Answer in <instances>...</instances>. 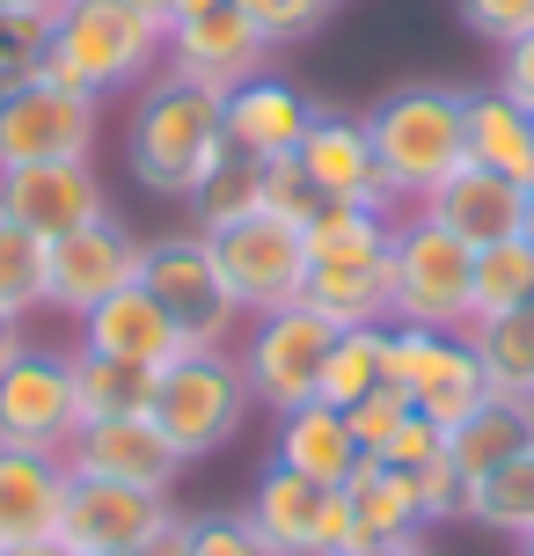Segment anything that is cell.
<instances>
[{
	"instance_id": "74e56055",
	"label": "cell",
	"mask_w": 534,
	"mask_h": 556,
	"mask_svg": "<svg viewBox=\"0 0 534 556\" xmlns=\"http://www.w3.org/2000/svg\"><path fill=\"white\" fill-rule=\"evenodd\" d=\"M44 29H52V23H37V15H8V8H0V96L23 88L29 74L44 66Z\"/></svg>"
},
{
	"instance_id": "f5cc1de1",
	"label": "cell",
	"mask_w": 534,
	"mask_h": 556,
	"mask_svg": "<svg viewBox=\"0 0 534 556\" xmlns=\"http://www.w3.org/2000/svg\"><path fill=\"white\" fill-rule=\"evenodd\" d=\"M520 556H534V542H520Z\"/></svg>"
},
{
	"instance_id": "816d5d0a",
	"label": "cell",
	"mask_w": 534,
	"mask_h": 556,
	"mask_svg": "<svg viewBox=\"0 0 534 556\" xmlns=\"http://www.w3.org/2000/svg\"><path fill=\"white\" fill-rule=\"evenodd\" d=\"M520 235L534 242V184H527V213H520Z\"/></svg>"
},
{
	"instance_id": "c3c4849f",
	"label": "cell",
	"mask_w": 534,
	"mask_h": 556,
	"mask_svg": "<svg viewBox=\"0 0 534 556\" xmlns=\"http://www.w3.org/2000/svg\"><path fill=\"white\" fill-rule=\"evenodd\" d=\"M147 8H154V15H162V23H183V15H205V8H213V0H147Z\"/></svg>"
},
{
	"instance_id": "e575fe53",
	"label": "cell",
	"mask_w": 534,
	"mask_h": 556,
	"mask_svg": "<svg viewBox=\"0 0 534 556\" xmlns=\"http://www.w3.org/2000/svg\"><path fill=\"white\" fill-rule=\"evenodd\" d=\"M242 213H264V168L242 162V154H227V162L205 176V191L191 198V227L205 235V227H227V220H242Z\"/></svg>"
},
{
	"instance_id": "f35d334b",
	"label": "cell",
	"mask_w": 534,
	"mask_h": 556,
	"mask_svg": "<svg viewBox=\"0 0 534 556\" xmlns=\"http://www.w3.org/2000/svg\"><path fill=\"white\" fill-rule=\"evenodd\" d=\"M191 556H279L250 528V513H198L191 520Z\"/></svg>"
},
{
	"instance_id": "ab89813d",
	"label": "cell",
	"mask_w": 534,
	"mask_h": 556,
	"mask_svg": "<svg viewBox=\"0 0 534 556\" xmlns=\"http://www.w3.org/2000/svg\"><path fill=\"white\" fill-rule=\"evenodd\" d=\"M366 462H389V469H432V462H447V425H432V417H403V425H395V440L381 446V454H366Z\"/></svg>"
},
{
	"instance_id": "5bb4252c",
	"label": "cell",
	"mask_w": 534,
	"mask_h": 556,
	"mask_svg": "<svg viewBox=\"0 0 534 556\" xmlns=\"http://www.w3.org/2000/svg\"><path fill=\"white\" fill-rule=\"evenodd\" d=\"M0 220L29 227L37 242H59L74 227L111 220V184L96 162H29L0 168Z\"/></svg>"
},
{
	"instance_id": "f546056e",
	"label": "cell",
	"mask_w": 534,
	"mask_h": 556,
	"mask_svg": "<svg viewBox=\"0 0 534 556\" xmlns=\"http://www.w3.org/2000/svg\"><path fill=\"white\" fill-rule=\"evenodd\" d=\"M469 528H491L506 542H534V446L512 454L506 469H491L483 483H469V505H461Z\"/></svg>"
},
{
	"instance_id": "7c38bea8",
	"label": "cell",
	"mask_w": 534,
	"mask_h": 556,
	"mask_svg": "<svg viewBox=\"0 0 534 556\" xmlns=\"http://www.w3.org/2000/svg\"><path fill=\"white\" fill-rule=\"evenodd\" d=\"M74 432H81V403H74V352H44V344H29L23 359L0 374V446L66 454Z\"/></svg>"
},
{
	"instance_id": "44dd1931",
	"label": "cell",
	"mask_w": 534,
	"mask_h": 556,
	"mask_svg": "<svg viewBox=\"0 0 534 556\" xmlns=\"http://www.w3.org/2000/svg\"><path fill=\"white\" fill-rule=\"evenodd\" d=\"M315 125V103L279 74H256V81L227 88V147L242 162H285L301 154V139Z\"/></svg>"
},
{
	"instance_id": "8fae6325",
	"label": "cell",
	"mask_w": 534,
	"mask_h": 556,
	"mask_svg": "<svg viewBox=\"0 0 534 556\" xmlns=\"http://www.w3.org/2000/svg\"><path fill=\"white\" fill-rule=\"evenodd\" d=\"M242 513H250V528L279 556H352L359 549V542H352V505H344V491L308 483V476L279 469V462L256 469Z\"/></svg>"
},
{
	"instance_id": "d590c367",
	"label": "cell",
	"mask_w": 534,
	"mask_h": 556,
	"mask_svg": "<svg viewBox=\"0 0 534 556\" xmlns=\"http://www.w3.org/2000/svg\"><path fill=\"white\" fill-rule=\"evenodd\" d=\"M234 8L264 29V45H271V52H285V45L315 37V29L338 15V0H234Z\"/></svg>"
},
{
	"instance_id": "3957f363",
	"label": "cell",
	"mask_w": 534,
	"mask_h": 556,
	"mask_svg": "<svg viewBox=\"0 0 534 556\" xmlns=\"http://www.w3.org/2000/svg\"><path fill=\"white\" fill-rule=\"evenodd\" d=\"M366 139L389 184L395 213H418L424 198L469 162V88L447 81H403L366 111Z\"/></svg>"
},
{
	"instance_id": "836d02e7",
	"label": "cell",
	"mask_w": 534,
	"mask_h": 556,
	"mask_svg": "<svg viewBox=\"0 0 534 556\" xmlns=\"http://www.w3.org/2000/svg\"><path fill=\"white\" fill-rule=\"evenodd\" d=\"M44 256H52V242H37L29 227L0 220V307L8 315H44Z\"/></svg>"
},
{
	"instance_id": "d6986e66",
	"label": "cell",
	"mask_w": 534,
	"mask_h": 556,
	"mask_svg": "<svg viewBox=\"0 0 534 556\" xmlns=\"http://www.w3.org/2000/svg\"><path fill=\"white\" fill-rule=\"evenodd\" d=\"M66 469L103 476V483H140V491H176V476L191 469V462L140 410V417H96V425H81L74 446H66Z\"/></svg>"
},
{
	"instance_id": "83f0119b",
	"label": "cell",
	"mask_w": 534,
	"mask_h": 556,
	"mask_svg": "<svg viewBox=\"0 0 534 556\" xmlns=\"http://www.w3.org/2000/svg\"><path fill=\"white\" fill-rule=\"evenodd\" d=\"M461 337H469L491 395H534V307H520V315H476Z\"/></svg>"
},
{
	"instance_id": "ffe728a7",
	"label": "cell",
	"mask_w": 534,
	"mask_h": 556,
	"mask_svg": "<svg viewBox=\"0 0 534 556\" xmlns=\"http://www.w3.org/2000/svg\"><path fill=\"white\" fill-rule=\"evenodd\" d=\"M66 491H74L66 454L0 446V549H23V542H59Z\"/></svg>"
},
{
	"instance_id": "681fc988",
	"label": "cell",
	"mask_w": 534,
	"mask_h": 556,
	"mask_svg": "<svg viewBox=\"0 0 534 556\" xmlns=\"http://www.w3.org/2000/svg\"><path fill=\"white\" fill-rule=\"evenodd\" d=\"M0 8H8V15H37V23H52L66 0H0Z\"/></svg>"
},
{
	"instance_id": "d6a6232c",
	"label": "cell",
	"mask_w": 534,
	"mask_h": 556,
	"mask_svg": "<svg viewBox=\"0 0 534 556\" xmlns=\"http://www.w3.org/2000/svg\"><path fill=\"white\" fill-rule=\"evenodd\" d=\"M534 307V242L512 235V242H491L476 250V286H469V323L476 315H520Z\"/></svg>"
},
{
	"instance_id": "4316f807",
	"label": "cell",
	"mask_w": 534,
	"mask_h": 556,
	"mask_svg": "<svg viewBox=\"0 0 534 556\" xmlns=\"http://www.w3.org/2000/svg\"><path fill=\"white\" fill-rule=\"evenodd\" d=\"M301 301H308L315 315H330L338 330L389 323V256H373V264H308Z\"/></svg>"
},
{
	"instance_id": "cb8c5ba5",
	"label": "cell",
	"mask_w": 534,
	"mask_h": 556,
	"mask_svg": "<svg viewBox=\"0 0 534 556\" xmlns=\"http://www.w3.org/2000/svg\"><path fill=\"white\" fill-rule=\"evenodd\" d=\"M527 446H534V395H491L447 432V462L461 483H483L491 469H506Z\"/></svg>"
},
{
	"instance_id": "52a82bcc",
	"label": "cell",
	"mask_w": 534,
	"mask_h": 556,
	"mask_svg": "<svg viewBox=\"0 0 534 556\" xmlns=\"http://www.w3.org/2000/svg\"><path fill=\"white\" fill-rule=\"evenodd\" d=\"M140 286L169 307V323L183 330L191 352H227L234 330H242V307L227 301L220 271H213V250H205L198 227H183V235H147L140 242Z\"/></svg>"
},
{
	"instance_id": "9c48e42d",
	"label": "cell",
	"mask_w": 534,
	"mask_h": 556,
	"mask_svg": "<svg viewBox=\"0 0 534 556\" xmlns=\"http://www.w3.org/2000/svg\"><path fill=\"white\" fill-rule=\"evenodd\" d=\"M389 389L432 425H461V417L491 403L476 352L461 330H418V323H389Z\"/></svg>"
},
{
	"instance_id": "6da1fadb",
	"label": "cell",
	"mask_w": 534,
	"mask_h": 556,
	"mask_svg": "<svg viewBox=\"0 0 534 556\" xmlns=\"http://www.w3.org/2000/svg\"><path fill=\"white\" fill-rule=\"evenodd\" d=\"M227 96L183 81V74H154L147 88H132V111H125V168L132 184L169 205H191L205 191V176L227 162Z\"/></svg>"
},
{
	"instance_id": "8d00e7d4",
	"label": "cell",
	"mask_w": 534,
	"mask_h": 556,
	"mask_svg": "<svg viewBox=\"0 0 534 556\" xmlns=\"http://www.w3.org/2000/svg\"><path fill=\"white\" fill-rule=\"evenodd\" d=\"M256 168H264V213H271V220H293V227H308L315 213H322V198H315L308 168L293 162V154H285V162H256Z\"/></svg>"
},
{
	"instance_id": "277c9868",
	"label": "cell",
	"mask_w": 534,
	"mask_h": 556,
	"mask_svg": "<svg viewBox=\"0 0 534 556\" xmlns=\"http://www.w3.org/2000/svg\"><path fill=\"white\" fill-rule=\"evenodd\" d=\"M469 286H476V250L447 235L424 213H395L389 242V323L418 330H469Z\"/></svg>"
},
{
	"instance_id": "30bf717a",
	"label": "cell",
	"mask_w": 534,
	"mask_h": 556,
	"mask_svg": "<svg viewBox=\"0 0 534 556\" xmlns=\"http://www.w3.org/2000/svg\"><path fill=\"white\" fill-rule=\"evenodd\" d=\"M103 139V103L74 96V88L29 74L23 88L0 96V168H29V162H96Z\"/></svg>"
},
{
	"instance_id": "1f68e13d",
	"label": "cell",
	"mask_w": 534,
	"mask_h": 556,
	"mask_svg": "<svg viewBox=\"0 0 534 556\" xmlns=\"http://www.w3.org/2000/svg\"><path fill=\"white\" fill-rule=\"evenodd\" d=\"M74 403H81V425H96V417H140L154 403V374L125 366V359L74 352Z\"/></svg>"
},
{
	"instance_id": "7dc6e473",
	"label": "cell",
	"mask_w": 534,
	"mask_h": 556,
	"mask_svg": "<svg viewBox=\"0 0 534 556\" xmlns=\"http://www.w3.org/2000/svg\"><path fill=\"white\" fill-rule=\"evenodd\" d=\"M352 556H432V534H410V542H373V549H352Z\"/></svg>"
},
{
	"instance_id": "7bdbcfd3",
	"label": "cell",
	"mask_w": 534,
	"mask_h": 556,
	"mask_svg": "<svg viewBox=\"0 0 534 556\" xmlns=\"http://www.w3.org/2000/svg\"><path fill=\"white\" fill-rule=\"evenodd\" d=\"M410 417V403L395 389H373V395H359L352 410H344V425H352V440H359V454H381V446L395 440V425Z\"/></svg>"
},
{
	"instance_id": "f907efd6",
	"label": "cell",
	"mask_w": 534,
	"mask_h": 556,
	"mask_svg": "<svg viewBox=\"0 0 534 556\" xmlns=\"http://www.w3.org/2000/svg\"><path fill=\"white\" fill-rule=\"evenodd\" d=\"M0 556H74L66 542H23V549H0Z\"/></svg>"
},
{
	"instance_id": "ee69618b",
	"label": "cell",
	"mask_w": 534,
	"mask_h": 556,
	"mask_svg": "<svg viewBox=\"0 0 534 556\" xmlns=\"http://www.w3.org/2000/svg\"><path fill=\"white\" fill-rule=\"evenodd\" d=\"M498 88H506L520 111H534V29H527V37H512L506 52H498Z\"/></svg>"
},
{
	"instance_id": "4fadbf2b",
	"label": "cell",
	"mask_w": 534,
	"mask_h": 556,
	"mask_svg": "<svg viewBox=\"0 0 534 556\" xmlns=\"http://www.w3.org/2000/svg\"><path fill=\"white\" fill-rule=\"evenodd\" d=\"M183 520L169 491H140V483H103V476H74L66 491V520H59V542L74 556H132L147 549L154 534Z\"/></svg>"
},
{
	"instance_id": "60d3db41",
	"label": "cell",
	"mask_w": 534,
	"mask_h": 556,
	"mask_svg": "<svg viewBox=\"0 0 534 556\" xmlns=\"http://www.w3.org/2000/svg\"><path fill=\"white\" fill-rule=\"evenodd\" d=\"M454 8H461L469 37H483L491 52H506L512 37H527V29H534V0H454Z\"/></svg>"
},
{
	"instance_id": "484cf974",
	"label": "cell",
	"mask_w": 534,
	"mask_h": 556,
	"mask_svg": "<svg viewBox=\"0 0 534 556\" xmlns=\"http://www.w3.org/2000/svg\"><path fill=\"white\" fill-rule=\"evenodd\" d=\"M344 505H352V542H359V549L432 534V528H424V513H418V498H410V476L389 469V462H359L352 483H344Z\"/></svg>"
},
{
	"instance_id": "f6af8a7d",
	"label": "cell",
	"mask_w": 534,
	"mask_h": 556,
	"mask_svg": "<svg viewBox=\"0 0 534 556\" xmlns=\"http://www.w3.org/2000/svg\"><path fill=\"white\" fill-rule=\"evenodd\" d=\"M23 352H29V323H23V315H8V307H0V374H8V366L23 359Z\"/></svg>"
},
{
	"instance_id": "bcb514c9",
	"label": "cell",
	"mask_w": 534,
	"mask_h": 556,
	"mask_svg": "<svg viewBox=\"0 0 534 556\" xmlns=\"http://www.w3.org/2000/svg\"><path fill=\"white\" fill-rule=\"evenodd\" d=\"M132 556H191V520H169V528L154 534L147 549H132Z\"/></svg>"
},
{
	"instance_id": "e0dca14e",
	"label": "cell",
	"mask_w": 534,
	"mask_h": 556,
	"mask_svg": "<svg viewBox=\"0 0 534 556\" xmlns=\"http://www.w3.org/2000/svg\"><path fill=\"white\" fill-rule=\"evenodd\" d=\"M74 352H96V359H125V366L162 374V366H176L191 344H183V330L169 323V307L132 278V286H117L111 301H96L81 323H74Z\"/></svg>"
},
{
	"instance_id": "4dcf8cb0",
	"label": "cell",
	"mask_w": 534,
	"mask_h": 556,
	"mask_svg": "<svg viewBox=\"0 0 534 556\" xmlns=\"http://www.w3.org/2000/svg\"><path fill=\"white\" fill-rule=\"evenodd\" d=\"M373 389H389V323L338 330L330 359H322V389H315V403L352 410V403H359V395H373Z\"/></svg>"
},
{
	"instance_id": "ba28073f",
	"label": "cell",
	"mask_w": 534,
	"mask_h": 556,
	"mask_svg": "<svg viewBox=\"0 0 534 556\" xmlns=\"http://www.w3.org/2000/svg\"><path fill=\"white\" fill-rule=\"evenodd\" d=\"M205 250H213V271H220L227 301L250 315H271V307H293L301 286H308V242L293 220H271V213H242L227 227H205Z\"/></svg>"
},
{
	"instance_id": "d4e9b609",
	"label": "cell",
	"mask_w": 534,
	"mask_h": 556,
	"mask_svg": "<svg viewBox=\"0 0 534 556\" xmlns=\"http://www.w3.org/2000/svg\"><path fill=\"white\" fill-rule=\"evenodd\" d=\"M469 162L527 191L534 184V111H520L506 88H469Z\"/></svg>"
},
{
	"instance_id": "8992f818",
	"label": "cell",
	"mask_w": 534,
	"mask_h": 556,
	"mask_svg": "<svg viewBox=\"0 0 534 556\" xmlns=\"http://www.w3.org/2000/svg\"><path fill=\"white\" fill-rule=\"evenodd\" d=\"M250 410L256 403H250V381H242L234 352H183L176 366L154 374V403H147V417L162 425V440H169L183 462L220 454V446L242 432Z\"/></svg>"
},
{
	"instance_id": "2e32d148",
	"label": "cell",
	"mask_w": 534,
	"mask_h": 556,
	"mask_svg": "<svg viewBox=\"0 0 534 556\" xmlns=\"http://www.w3.org/2000/svg\"><path fill=\"white\" fill-rule=\"evenodd\" d=\"M271 59H279V52L264 45V29H256L234 0H213L205 15L169 23V74L213 88V96L256 81V74H271Z\"/></svg>"
},
{
	"instance_id": "9a60e30c",
	"label": "cell",
	"mask_w": 534,
	"mask_h": 556,
	"mask_svg": "<svg viewBox=\"0 0 534 556\" xmlns=\"http://www.w3.org/2000/svg\"><path fill=\"white\" fill-rule=\"evenodd\" d=\"M140 278V235L117 220H96V227H74V235H59L52 256H44V307L66 315V323H81L96 301H111L117 286H132Z\"/></svg>"
},
{
	"instance_id": "5b68a950",
	"label": "cell",
	"mask_w": 534,
	"mask_h": 556,
	"mask_svg": "<svg viewBox=\"0 0 534 556\" xmlns=\"http://www.w3.org/2000/svg\"><path fill=\"white\" fill-rule=\"evenodd\" d=\"M330 344H338V323L315 315L308 301H293V307H271V315H250L227 352H234V366H242L256 410L285 417V410H301V403H315Z\"/></svg>"
},
{
	"instance_id": "7402d4cb",
	"label": "cell",
	"mask_w": 534,
	"mask_h": 556,
	"mask_svg": "<svg viewBox=\"0 0 534 556\" xmlns=\"http://www.w3.org/2000/svg\"><path fill=\"white\" fill-rule=\"evenodd\" d=\"M418 213H424V220H440L447 235H461L469 250H491V242H512V235H520L527 191L506 184V176H491V168H476V162H461L447 184L418 205Z\"/></svg>"
},
{
	"instance_id": "603a6c76",
	"label": "cell",
	"mask_w": 534,
	"mask_h": 556,
	"mask_svg": "<svg viewBox=\"0 0 534 556\" xmlns=\"http://www.w3.org/2000/svg\"><path fill=\"white\" fill-rule=\"evenodd\" d=\"M271 462H279V469H293V476H308V483H330V491H344L366 454H359V440H352L344 410H330V403H301V410L279 417Z\"/></svg>"
},
{
	"instance_id": "7a4b0ae2",
	"label": "cell",
	"mask_w": 534,
	"mask_h": 556,
	"mask_svg": "<svg viewBox=\"0 0 534 556\" xmlns=\"http://www.w3.org/2000/svg\"><path fill=\"white\" fill-rule=\"evenodd\" d=\"M169 66V23L147 0H66L44 29V81L74 96H132Z\"/></svg>"
},
{
	"instance_id": "b9f144b4",
	"label": "cell",
	"mask_w": 534,
	"mask_h": 556,
	"mask_svg": "<svg viewBox=\"0 0 534 556\" xmlns=\"http://www.w3.org/2000/svg\"><path fill=\"white\" fill-rule=\"evenodd\" d=\"M410 498H418L424 528H447V520H461V505H469V483L454 476V462H432V469H410Z\"/></svg>"
},
{
	"instance_id": "ac0fdd59",
	"label": "cell",
	"mask_w": 534,
	"mask_h": 556,
	"mask_svg": "<svg viewBox=\"0 0 534 556\" xmlns=\"http://www.w3.org/2000/svg\"><path fill=\"white\" fill-rule=\"evenodd\" d=\"M293 162L308 168V184L322 205H373V213H395L389 184H381V162H373V139H366V117L352 111H322L315 103V125L301 139Z\"/></svg>"
},
{
	"instance_id": "f1b7e54d",
	"label": "cell",
	"mask_w": 534,
	"mask_h": 556,
	"mask_svg": "<svg viewBox=\"0 0 534 556\" xmlns=\"http://www.w3.org/2000/svg\"><path fill=\"white\" fill-rule=\"evenodd\" d=\"M301 242H308V264H373V256H389V242H395V213H373V205H322V213L301 227Z\"/></svg>"
}]
</instances>
